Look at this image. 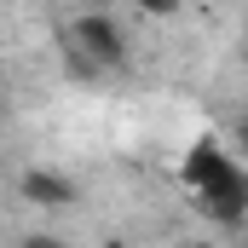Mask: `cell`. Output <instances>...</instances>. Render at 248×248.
I'll return each mask as SVG.
<instances>
[{
    "label": "cell",
    "mask_w": 248,
    "mask_h": 248,
    "mask_svg": "<svg viewBox=\"0 0 248 248\" xmlns=\"http://www.w3.org/2000/svg\"><path fill=\"white\" fill-rule=\"evenodd\" d=\"M69 46H75V63H87V69H122L127 63V29L110 12H81L69 23Z\"/></svg>",
    "instance_id": "cell-1"
},
{
    "label": "cell",
    "mask_w": 248,
    "mask_h": 248,
    "mask_svg": "<svg viewBox=\"0 0 248 248\" xmlns=\"http://www.w3.org/2000/svg\"><path fill=\"white\" fill-rule=\"evenodd\" d=\"M190 196H196L202 219H214V225H243V219H248V168H243V162H231L214 185L190 190Z\"/></svg>",
    "instance_id": "cell-2"
},
{
    "label": "cell",
    "mask_w": 248,
    "mask_h": 248,
    "mask_svg": "<svg viewBox=\"0 0 248 248\" xmlns=\"http://www.w3.org/2000/svg\"><path fill=\"white\" fill-rule=\"evenodd\" d=\"M231 162H243V156H231L214 133H202V139H190L185 156H179V185H185V190H202V185H214Z\"/></svg>",
    "instance_id": "cell-3"
},
{
    "label": "cell",
    "mask_w": 248,
    "mask_h": 248,
    "mask_svg": "<svg viewBox=\"0 0 248 248\" xmlns=\"http://www.w3.org/2000/svg\"><path fill=\"white\" fill-rule=\"evenodd\" d=\"M17 190H23V202H35V208H69V202H75V179H69V173H52V168H29V173L17 179Z\"/></svg>",
    "instance_id": "cell-4"
},
{
    "label": "cell",
    "mask_w": 248,
    "mask_h": 248,
    "mask_svg": "<svg viewBox=\"0 0 248 248\" xmlns=\"http://www.w3.org/2000/svg\"><path fill=\"white\" fill-rule=\"evenodd\" d=\"M133 6H139L144 17H179V6H185V0H133Z\"/></svg>",
    "instance_id": "cell-5"
},
{
    "label": "cell",
    "mask_w": 248,
    "mask_h": 248,
    "mask_svg": "<svg viewBox=\"0 0 248 248\" xmlns=\"http://www.w3.org/2000/svg\"><path fill=\"white\" fill-rule=\"evenodd\" d=\"M17 248H69V243H63V237H52V231H29Z\"/></svg>",
    "instance_id": "cell-6"
},
{
    "label": "cell",
    "mask_w": 248,
    "mask_h": 248,
    "mask_svg": "<svg viewBox=\"0 0 248 248\" xmlns=\"http://www.w3.org/2000/svg\"><path fill=\"white\" fill-rule=\"evenodd\" d=\"M231 139H237V150H243V156H248V110H243V116H237V127H231Z\"/></svg>",
    "instance_id": "cell-7"
},
{
    "label": "cell",
    "mask_w": 248,
    "mask_h": 248,
    "mask_svg": "<svg viewBox=\"0 0 248 248\" xmlns=\"http://www.w3.org/2000/svg\"><path fill=\"white\" fill-rule=\"evenodd\" d=\"M243 63H248V35H243Z\"/></svg>",
    "instance_id": "cell-8"
}]
</instances>
